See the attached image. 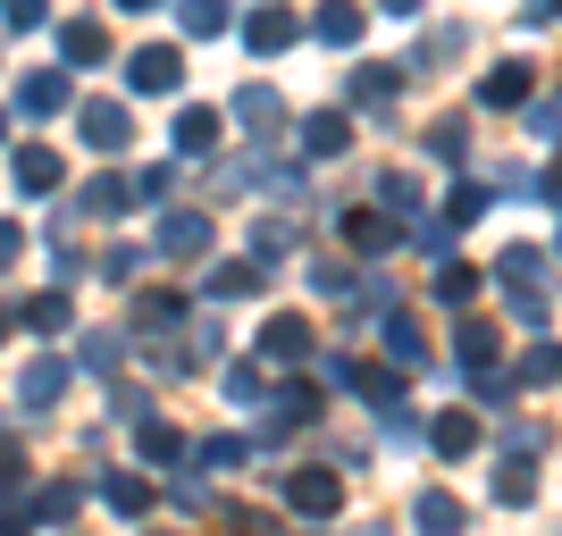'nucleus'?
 Listing matches in <instances>:
<instances>
[{
  "instance_id": "f257e3e1",
  "label": "nucleus",
  "mask_w": 562,
  "mask_h": 536,
  "mask_svg": "<svg viewBox=\"0 0 562 536\" xmlns=\"http://www.w3.org/2000/svg\"><path fill=\"white\" fill-rule=\"evenodd\" d=\"M76 126H85V142H93V151H117V142L135 135V117L117 110V101H85V110H76Z\"/></svg>"
},
{
  "instance_id": "f03ea898",
  "label": "nucleus",
  "mask_w": 562,
  "mask_h": 536,
  "mask_svg": "<svg viewBox=\"0 0 562 536\" xmlns=\"http://www.w3.org/2000/svg\"><path fill=\"white\" fill-rule=\"evenodd\" d=\"M285 494H294V512L328 520V512H336V494H345V487H336L328 469H294V478H285Z\"/></svg>"
},
{
  "instance_id": "7ed1b4c3",
  "label": "nucleus",
  "mask_w": 562,
  "mask_h": 536,
  "mask_svg": "<svg viewBox=\"0 0 562 536\" xmlns=\"http://www.w3.org/2000/svg\"><path fill=\"white\" fill-rule=\"evenodd\" d=\"M126 84H135V93H177V50H135V59H126Z\"/></svg>"
},
{
  "instance_id": "20e7f679",
  "label": "nucleus",
  "mask_w": 562,
  "mask_h": 536,
  "mask_svg": "<svg viewBox=\"0 0 562 536\" xmlns=\"http://www.w3.org/2000/svg\"><path fill=\"white\" fill-rule=\"evenodd\" d=\"M352 142V126H345V110H319V117H303V151L311 160H336Z\"/></svg>"
},
{
  "instance_id": "39448f33",
  "label": "nucleus",
  "mask_w": 562,
  "mask_h": 536,
  "mask_svg": "<svg viewBox=\"0 0 562 536\" xmlns=\"http://www.w3.org/2000/svg\"><path fill=\"white\" fill-rule=\"evenodd\" d=\"M412 512H420V528H428V536H462V528H470V512H462V503H453L446 487H428L420 503H412Z\"/></svg>"
},
{
  "instance_id": "423d86ee",
  "label": "nucleus",
  "mask_w": 562,
  "mask_h": 536,
  "mask_svg": "<svg viewBox=\"0 0 562 536\" xmlns=\"http://www.w3.org/2000/svg\"><path fill=\"white\" fill-rule=\"evenodd\" d=\"M244 43H252V50H285V43H294V18H285L278 0H260L252 25H244Z\"/></svg>"
},
{
  "instance_id": "0eeeda50",
  "label": "nucleus",
  "mask_w": 562,
  "mask_h": 536,
  "mask_svg": "<svg viewBox=\"0 0 562 536\" xmlns=\"http://www.w3.org/2000/svg\"><path fill=\"white\" fill-rule=\"evenodd\" d=\"M59 50H68L76 68H101V50H110V34H101L93 18H68V25H59Z\"/></svg>"
},
{
  "instance_id": "6e6552de",
  "label": "nucleus",
  "mask_w": 562,
  "mask_h": 536,
  "mask_svg": "<svg viewBox=\"0 0 562 536\" xmlns=\"http://www.w3.org/2000/svg\"><path fill=\"white\" fill-rule=\"evenodd\" d=\"M18 395H25V411H50V395H68V361H34Z\"/></svg>"
},
{
  "instance_id": "1a4fd4ad",
  "label": "nucleus",
  "mask_w": 562,
  "mask_h": 536,
  "mask_svg": "<svg viewBox=\"0 0 562 536\" xmlns=\"http://www.w3.org/2000/svg\"><path fill=\"white\" fill-rule=\"evenodd\" d=\"M160 252L202 260V252H211V218H168V227H160Z\"/></svg>"
},
{
  "instance_id": "9d476101",
  "label": "nucleus",
  "mask_w": 562,
  "mask_h": 536,
  "mask_svg": "<svg viewBox=\"0 0 562 536\" xmlns=\"http://www.w3.org/2000/svg\"><path fill=\"white\" fill-rule=\"evenodd\" d=\"M59 101H68V76H25V84H18V110L25 117H50Z\"/></svg>"
},
{
  "instance_id": "9b49d317",
  "label": "nucleus",
  "mask_w": 562,
  "mask_h": 536,
  "mask_svg": "<svg viewBox=\"0 0 562 536\" xmlns=\"http://www.w3.org/2000/svg\"><path fill=\"white\" fill-rule=\"evenodd\" d=\"M260 352H269V361H303V352H311V327H303V319H269Z\"/></svg>"
},
{
  "instance_id": "f8f14e48",
  "label": "nucleus",
  "mask_w": 562,
  "mask_h": 536,
  "mask_svg": "<svg viewBox=\"0 0 562 536\" xmlns=\"http://www.w3.org/2000/svg\"><path fill=\"white\" fill-rule=\"evenodd\" d=\"M211 142H218V110H186L177 117V151H186V160H202Z\"/></svg>"
},
{
  "instance_id": "ddd939ff",
  "label": "nucleus",
  "mask_w": 562,
  "mask_h": 536,
  "mask_svg": "<svg viewBox=\"0 0 562 536\" xmlns=\"http://www.w3.org/2000/svg\"><path fill=\"white\" fill-rule=\"evenodd\" d=\"M479 101H487V110H520V101H529V68H495L487 84H479Z\"/></svg>"
},
{
  "instance_id": "4468645a",
  "label": "nucleus",
  "mask_w": 562,
  "mask_h": 536,
  "mask_svg": "<svg viewBox=\"0 0 562 536\" xmlns=\"http://www.w3.org/2000/svg\"><path fill=\"white\" fill-rule=\"evenodd\" d=\"M18 185L25 193H50V185H59V160H50L43 142H25V151H18Z\"/></svg>"
},
{
  "instance_id": "2eb2a0df",
  "label": "nucleus",
  "mask_w": 562,
  "mask_h": 536,
  "mask_svg": "<svg viewBox=\"0 0 562 536\" xmlns=\"http://www.w3.org/2000/svg\"><path fill=\"white\" fill-rule=\"evenodd\" d=\"M352 101L386 117V110H395V76H386V68H361V76H352Z\"/></svg>"
},
{
  "instance_id": "dca6fc26",
  "label": "nucleus",
  "mask_w": 562,
  "mask_h": 536,
  "mask_svg": "<svg viewBox=\"0 0 562 536\" xmlns=\"http://www.w3.org/2000/svg\"><path fill=\"white\" fill-rule=\"evenodd\" d=\"M235 117H244V126H278V93H269V84H244V93H235Z\"/></svg>"
},
{
  "instance_id": "f3484780",
  "label": "nucleus",
  "mask_w": 562,
  "mask_h": 536,
  "mask_svg": "<svg viewBox=\"0 0 562 536\" xmlns=\"http://www.w3.org/2000/svg\"><path fill=\"white\" fill-rule=\"evenodd\" d=\"M529 494H538V469L513 453V461H504V478H495V503H529Z\"/></svg>"
},
{
  "instance_id": "a211bd4d",
  "label": "nucleus",
  "mask_w": 562,
  "mask_h": 536,
  "mask_svg": "<svg viewBox=\"0 0 562 536\" xmlns=\"http://www.w3.org/2000/svg\"><path fill=\"white\" fill-rule=\"evenodd\" d=\"M520 377H529V386H554L562 377V344H529L520 352Z\"/></svg>"
},
{
  "instance_id": "6ab92c4d",
  "label": "nucleus",
  "mask_w": 562,
  "mask_h": 536,
  "mask_svg": "<svg viewBox=\"0 0 562 536\" xmlns=\"http://www.w3.org/2000/svg\"><path fill=\"white\" fill-rule=\"evenodd\" d=\"M470 444H479V420H462V411H453V420H437V453H446V461H462Z\"/></svg>"
},
{
  "instance_id": "aec40b11",
  "label": "nucleus",
  "mask_w": 562,
  "mask_h": 536,
  "mask_svg": "<svg viewBox=\"0 0 562 536\" xmlns=\"http://www.w3.org/2000/svg\"><path fill=\"white\" fill-rule=\"evenodd\" d=\"M319 43H361V9H345V0L319 9Z\"/></svg>"
},
{
  "instance_id": "412c9836",
  "label": "nucleus",
  "mask_w": 562,
  "mask_h": 536,
  "mask_svg": "<svg viewBox=\"0 0 562 536\" xmlns=\"http://www.w3.org/2000/svg\"><path fill=\"white\" fill-rule=\"evenodd\" d=\"M218 25H227V0H186V34L193 43H211Z\"/></svg>"
},
{
  "instance_id": "4be33fe9",
  "label": "nucleus",
  "mask_w": 562,
  "mask_h": 536,
  "mask_svg": "<svg viewBox=\"0 0 562 536\" xmlns=\"http://www.w3.org/2000/svg\"><path fill=\"white\" fill-rule=\"evenodd\" d=\"M386 235H395V227H386L378 210H352V218H345V243H361V252H378Z\"/></svg>"
},
{
  "instance_id": "5701e85b",
  "label": "nucleus",
  "mask_w": 562,
  "mask_h": 536,
  "mask_svg": "<svg viewBox=\"0 0 562 536\" xmlns=\"http://www.w3.org/2000/svg\"><path fill=\"white\" fill-rule=\"evenodd\" d=\"M487 361H495V327L470 319V327H462V369H487Z\"/></svg>"
},
{
  "instance_id": "b1692460",
  "label": "nucleus",
  "mask_w": 562,
  "mask_h": 536,
  "mask_svg": "<svg viewBox=\"0 0 562 536\" xmlns=\"http://www.w3.org/2000/svg\"><path fill=\"white\" fill-rule=\"evenodd\" d=\"M479 210H487V193H479V185H453L446 193V227H470Z\"/></svg>"
},
{
  "instance_id": "393cba45",
  "label": "nucleus",
  "mask_w": 562,
  "mask_h": 536,
  "mask_svg": "<svg viewBox=\"0 0 562 536\" xmlns=\"http://www.w3.org/2000/svg\"><path fill=\"white\" fill-rule=\"evenodd\" d=\"M101 494H110L117 512H143V503H151V487H143V478H101Z\"/></svg>"
},
{
  "instance_id": "a878e982",
  "label": "nucleus",
  "mask_w": 562,
  "mask_h": 536,
  "mask_svg": "<svg viewBox=\"0 0 562 536\" xmlns=\"http://www.w3.org/2000/svg\"><path fill=\"white\" fill-rule=\"evenodd\" d=\"M25 327H43V335H59V327H68V303H59V294H43V303H25Z\"/></svg>"
},
{
  "instance_id": "bb28decb",
  "label": "nucleus",
  "mask_w": 562,
  "mask_h": 536,
  "mask_svg": "<svg viewBox=\"0 0 562 536\" xmlns=\"http://www.w3.org/2000/svg\"><path fill=\"white\" fill-rule=\"evenodd\" d=\"M386 352H395L403 369H420V335H412V327H403V319H386Z\"/></svg>"
},
{
  "instance_id": "cd10ccee",
  "label": "nucleus",
  "mask_w": 562,
  "mask_h": 536,
  "mask_svg": "<svg viewBox=\"0 0 562 536\" xmlns=\"http://www.w3.org/2000/svg\"><path fill=\"white\" fill-rule=\"evenodd\" d=\"M428 151H437V160H462V151H470V135H462V117H446V126H437V135H428Z\"/></svg>"
},
{
  "instance_id": "c85d7f7f",
  "label": "nucleus",
  "mask_w": 562,
  "mask_h": 536,
  "mask_svg": "<svg viewBox=\"0 0 562 536\" xmlns=\"http://www.w3.org/2000/svg\"><path fill=\"white\" fill-rule=\"evenodd\" d=\"M437 294H446V303H470V294H479V269H437Z\"/></svg>"
},
{
  "instance_id": "c756f323",
  "label": "nucleus",
  "mask_w": 562,
  "mask_h": 536,
  "mask_svg": "<svg viewBox=\"0 0 562 536\" xmlns=\"http://www.w3.org/2000/svg\"><path fill=\"white\" fill-rule=\"evenodd\" d=\"M85 210H93V218H110V210H126V185H117V176H101V185H93V193H85Z\"/></svg>"
},
{
  "instance_id": "7c9ffc66",
  "label": "nucleus",
  "mask_w": 562,
  "mask_h": 536,
  "mask_svg": "<svg viewBox=\"0 0 562 536\" xmlns=\"http://www.w3.org/2000/svg\"><path fill=\"white\" fill-rule=\"evenodd\" d=\"M135 269H143V252H135V243H117V252H110V260H101V277H117V285L135 277Z\"/></svg>"
},
{
  "instance_id": "2f4dec72",
  "label": "nucleus",
  "mask_w": 562,
  "mask_h": 536,
  "mask_svg": "<svg viewBox=\"0 0 562 536\" xmlns=\"http://www.w3.org/2000/svg\"><path fill=\"white\" fill-rule=\"evenodd\" d=\"M0 18L9 25H43V0H0Z\"/></svg>"
},
{
  "instance_id": "473e14b6",
  "label": "nucleus",
  "mask_w": 562,
  "mask_h": 536,
  "mask_svg": "<svg viewBox=\"0 0 562 536\" xmlns=\"http://www.w3.org/2000/svg\"><path fill=\"white\" fill-rule=\"evenodd\" d=\"M520 18H529V25H554V18H562V0H529Z\"/></svg>"
},
{
  "instance_id": "72a5a7b5",
  "label": "nucleus",
  "mask_w": 562,
  "mask_h": 536,
  "mask_svg": "<svg viewBox=\"0 0 562 536\" xmlns=\"http://www.w3.org/2000/svg\"><path fill=\"white\" fill-rule=\"evenodd\" d=\"M0 260H18V227H0Z\"/></svg>"
},
{
  "instance_id": "f704fd0d",
  "label": "nucleus",
  "mask_w": 562,
  "mask_h": 536,
  "mask_svg": "<svg viewBox=\"0 0 562 536\" xmlns=\"http://www.w3.org/2000/svg\"><path fill=\"white\" fill-rule=\"evenodd\" d=\"M117 9H151V0H117Z\"/></svg>"
},
{
  "instance_id": "c9c22d12",
  "label": "nucleus",
  "mask_w": 562,
  "mask_h": 536,
  "mask_svg": "<svg viewBox=\"0 0 562 536\" xmlns=\"http://www.w3.org/2000/svg\"><path fill=\"white\" fill-rule=\"evenodd\" d=\"M0 135H9V110H0Z\"/></svg>"
}]
</instances>
